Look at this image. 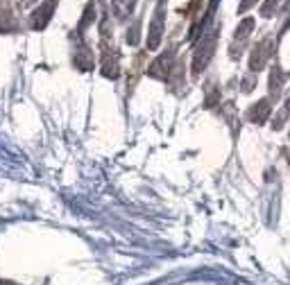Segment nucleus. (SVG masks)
<instances>
[{"instance_id":"1","label":"nucleus","mask_w":290,"mask_h":285,"mask_svg":"<svg viewBox=\"0 0 290 285\" xmlns=\"http://www.w3.org/2000/svg\"><path fill=\"white\" fill-rule=\"evenodd\" d=\"M53 7H54L53 0H48L41 9L34 12V16H32V27L34 30H43V27H46V23L50 20V14H53Z\"/></svg>"},{"instance_id":"2","label":"nucleus","mask_w":290,"mask_h":285,"mask_svg":"<svg viewBox=\"0 0 290 285\" xmlns=\"http://www.w3.org/2000/svg\"><path fill=\"white\" fill-rule=\"evenodd\" d=\"M268 113H270V107H268V102L265 100H261L258 104H254L250 111V120H254V123H265V118H268Z\"/></svg>"}]
</instances>
